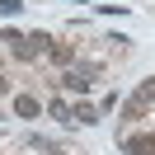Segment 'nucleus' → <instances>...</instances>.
Wrapping results in <instances>:
<instances>
[{
  "instance_id": "1",
  "label": "nucleus",
  "mask_w": 155,
  "mask_h": 155,
  "mask_svg": "<svg viewBox=\"0 0 155 155\" xmlns=\"http://www.w3.org/2000/svg\"><path fill=\"white\" fill-rule=\"evenodd\" d=\"M5 42H10V47H14V57H19V61H33V57H38V52H47L52 47V38H47V33H5Z\"/></svg>"
},
{
  "instance_id": "2",
  "label": "nucleus",
  "mask_w": 155,
  "mask_h": 155,
  "mask_svg": "<svg viewBox=\"0 0 155 155\" xmlns=\"http://www.w3.org/2000/svg\"><path fill=\"white\" fill-rule=\"evenodd\" d=\"M122 155H155V136L150 132H132V136H122Z\"/></svg>"
},
{
  "instance_id": "3",
  "label": "nucleus",
  "mask_w": 155,
  "mask_h": 155,
  "mask_svg": "<svg viewBox=\"0 0 155 155\" xmlns=\"http://www.w3.org/2000/svg\"><path fill=\"white\" fill-rule=\"evenodd\" d=\"M61 85H66L71 94H85V89L94 85V66H75V71H66V75H61Z\"/></svg>"
},
{
  "instance_id": "4",
  "label": "nucleus",
  "mask_w": 155,
  "mask_h": 155,
  "mask_svg": "<svg viewBox=\"0 0 155 155\" xmlns=\"http://www.w3.org/2000/svg\"><path fill=\"white\" fill-rule=\"evenodd\" d=\"M14 113H19V117H38V113H42V104H38L33 94H14Z\"/></svg>"
},
{
  "instance_id": "5",
  "label": "nucleus",
  "mask_w": 155,
  "mask_h": 155,
  "mask_svg": "<svg viewBox=\"0 0 155 155\" xmlns=\"http://www.w3.org/2000/svg\"><path fill=\"white\" fill-rule=\"evenodd\" d=\"M71 122H85V127L99 122V108L94 104H71Z\"/></svg>"
},
{
  "instance_id": "6",
  "label": "nucleus",
  "mask_w": 155,
  "mask_h": 155,
  "mask_svg": "<svg viewBox=\"0 0 155 155\" xmlns=\"http://www.w3.org/2000/svg\"><path fill=\"white\" fill-rule=\"evenodd\" d=\"M47 52H52V61H61V66H66V61H71V57H75V52H71V42H52V47H47Z\"/></svg>"
},
{
  "instance_id": "7",
  "label": "nucleus",
  "mask_w": 155,
  "mask_h": 155,
  "mask_svg": "<svg viewBox=\"0 0 155 155\" xmlns=\"http://www.w3.org/2000/svg\"><path fill=\"white\" fill-rule=\"evenodd\" d=\"M47 113H52V117H61V122H71V104H66V99H52Z\"/></svg>"
},
{
  "instance_id": "8",
  "label": "nucleus",
  "mask_w": 155,
  "mask_h": 155,
  "mask_svg": "<svg viewBox=\"0 0 155 155\" xmlns=\"http://www.w3.org/2000/svg\"><path fill=\"white\" fill-rule=\"evenodd\" d=\"M24 10V0H0V14H19Z\"/></svg>"
},
{
  "instance_id": "9",
  "label": "nucleus",
  "mask_w": 155,
  "mask_h": 155,
  "mask_svg": "<svg viewBox=\"0 0 155 155\" xmlns=\"http://www.w3.org/2000/svg\"><path fill=\"white\" fill-rule=\"evenodd\" d=\"M5 89H10V75H5V71H0V94H5Z\"/></svg>"
}]
</instances>
